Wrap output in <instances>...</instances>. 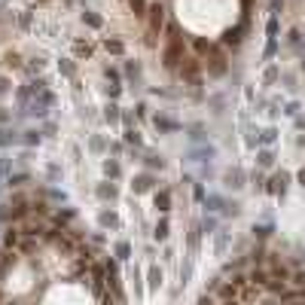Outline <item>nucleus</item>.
<instances>
[{"mask_svg": "<svg viewBox=\"0 0 305 305\" xmlns=\"http://www.w3.org/2000/svg\"><path fill=\"white\" fill-rule=\"evenodd\" d=\"M126 141H128V144H141V138H138V131H126Z\"/></svg>", "mask_w": 305, "mask_h": 305, "instance_id": "473e14b6", "label": "nucleus"}, {"mask_svg": "<svg viewBox=\"0 0 305 305\" xmlns=\"http://www.w3.org/2000/svg\"><path fill=\"white\" fill-rule=\"evenodd\" d=\"M275 134H278L275 128H266V131H263V138H259V144H266V146H269V144H275Z\"/></svg>", "mask_w": 305, "mask_h": 305, "instance_id": "aec40b11", "label": "nucleus"}, {"mask_svg": "<svg viewBox=\"0 0 305 305\" xmlns=\"http://www.w3.org/2000/svg\"><path fill=\"white\" fill-rule=\"evenodd\" d=\"M168 34H171V37H168V46L162 52V64L168 67V71H177V67L183 64V37H180L177 28H171Z\"/></svg>", "mask_w": 305, "mask_h": 305, "instance_id": "f257e3e1", "label": "nucleus"}, {"mask_svg": "<svg viewBox=\"0 0 305 305\" xmlns=\"http://www.w3.org/2000/svg\"><path fill=\"white\" fill-rule=\"evenodd\" d=\"M128 6H131V13H138V16H146V0H128Z\"/></svg>", "mask_w": 305, "mask_h": 305, "instance_id": "ddd939ff", "label": "nucleus"}, {"mask_svg": "<svg viewBox=\"0 0 305 305\" xmlns=\"http://www.w3.org/2000/svg\"><path fill=\"white\" fill-rule=\"evenodd\" d=\"M162 287V272L159 269H150V290H159Z\"/></svg>", "mask_w": 305, "mask_h": 305, "instance_id": "4468645a", "label": "nucleus"}, {"mask_svg": "<svg viewBox=\"0 0 305 305\" xmlns=\"http://www.w3.org/2000/svg\"><path fill=\"white\" fill-rule=\"evenodd\" d=\"M153 186V177H138V180H134V193H146V189H150Z\"/></svg>", "mask_w": 305, "mask_h": 305, "instance_id": "9b49d317", "label": "nucleus"}, {"mask_svg": "<svg viewBox=\"0 0 305 305\" xmlns=\"http://www.w3.org/2000/svg\"><path fill=\"white\" fill-rule=\"evenodd\" d=\"M201 229H205V232L211 235L214 229H217V220H214V217H211V220H205V223H201Z\"/></svg>", "mask_w": 305, "mask_h": 305, "instance_id": "c85d7f7f", "label": "nucleus"}, {"mask_svg": "<svg viewBox=\"0 0 305 305\" xmlns=\"http://www.w3.org/2000/svg\"><path fill=\"white\" fill-rule=\"evenodd\" d=\"M107 119H110V122H116V119H119V107H116V104H110V107H107Z\"/></svg>", "mask_w": 305, "mask_h": 305, "instance_id": "bb28decb", "label": "nucleus"}, {"mask_svg": "<svg viewBox=\"0 0 305 305\" xmlns=\"http://www.w3.org/2000/svg\"><path fill=\"white\" fill-rule=\"evenodd\" d=\"M83 18H86V21H89L92 28H101V18H98L95 13H83Z\"/></svg>", "mask_w": 305, "mask_h": 305, "instance_id": "393cba45", "label": "nucleus"}, {"mask_svg": "<svg viewBox=\"0 0 305 305\" xmlns=\"http://www.w3.org/2000/svg\"><path fill=\"white\" fill-rule=\"evenodd\" d=\"M98 196H101V198H116V186H107V183L98 186Z\"/></svg>", "mask_w": 305, "mask_h": 305, "instance_id": "a211bd4d", "label": "nucleus"}, {"mask_svg": "<svg viewBox=\"0 0 305 305\" xmlns=\"http://www.w3.org/2000/svg\"><path fill=\"white\" fill-rule=\"evenodd\" d=\"M296 180H299V183H302V186H305V168H302V171H299V174H296Z\"/></svg>", "mask_w": 305, "mask_h": 305, "instance_id": "e433bc0d", "label": "nucleus"}, {"mask_svg": "<svg viewBox=\"0 0 305 305\" xmlns=\"http://www.w3.org/2000/svg\"><path fill=\"white\" fill-rule=\"evenodd\" d=\"M193 196H196L198 201H205V198H208V193H205V186H201V183H196V189H193Z\"/></svg>", "mask_w": 305, "mask_h": 305, "instance_id": "cd10ccee", "label": "nucleus"}, {"mask_svg": "<svg viewBox=\"0 0 305 305\" xmlns=\"http://www.w3.org/2000/svg\"><path fill=\"white\" fill-rule=\"evenodd\" d=\"M198 232H201V229L196 226V229H193V235H189V247H198Z\"/></svg>", "mask_w": 305, "mask_h": 305, "instance_id": "2f4dec72", "label": "nucleus"}, {"mask_svg": "<svg viewBox=\"0 0 305 305\" xmlns=\"http://www.w3.org/2000/svg\"><path fill=\"white\" fill-rule=\"evenodd\" d=\"M156 238H159V241H165L168 238V220H159V223H156Z\"/></svg>", "mask_w": 305, "mask_h": 305, "instance_id": "2eb2a0df", "label": "nucleus"}, {"mask_svg": "<svg viewBox=\"0 0 305 305\" xmlns=\"http://www.w3.org/2000/svg\"><path fill=\"white\" fill-rule=\"evenodd\" d=\"M146 165H150V168H162V159H156V156H150V159H146Z\"/></svg>", "mask_w": 305, "mask_h": 305, "instance_id": "c9c22d12", "label": "nucleus"}, {"mask_svg": "<svg viewBox=\"0 0 305 305\" xmlns=\"http://www.w3.org/2000/svg\"><path fill=\"white\" fill-rule=\"evenodd\" d=\"M0 122H6V113H0Z\"/></svg>", "mask_w": 305, "mask_h": 305, "instance_id": "ea45409f", "label": "nucleus"}, {"mask_svg": "<svg viewBox=\"0 0 305 305\" xmlns=\"http://www.w3.org/2000/svg\"><path fill=\"white\" fill-rule=\"evenodd\" d=\"M290 284L296 290H305V272L302 269H296V272H290Z\"/></svg>", "mask_w": 305, "mask_h": 305, "instance_id": "9d476101", "label": "nucleus"}, {"mask_svg": "<svg viewBox=\"0 0 305 305\" xmlns=\"http://www.w3.org/2000/svg\"><path fill=\"white\" fill-rule=\"evenodd\" d=\"M287 183H290V177L281 171V174H275L272 180H269V193H275V196H284L287 193Z\"/></svg>", "mask_w": 305, "mask_h": 305, "instance_id": "423d86ee", "label": "nucleus"}, {"mask_svg": "<svg viewBox=\"0 0 305 305\" xmlns=\"http://www.w3.org/2000/svg\"><path fill=\"white\" fill-rule=\"evenodd\" d=\"M193 46H196L198 52H208V55L217 49V46H214V43H208V40H193Z\"/></svg>", "mask_w": 305, "mask_h": 305, "instance_id": "f3484780", "label": "nucleus"}, {"mask_svg": "<svg viewBox=\"0 0 305 305\" xmlns=\"http://www.w3.org/2000/svg\"><path fill=\"white\" fill-rule=\"evenodd\" d=\"M107 52L119 55V52H122V43H119V40H107Z\"/></svg>", "mask_w": 305, "mask_h": 305, "instance_id": "b1692460", "label": "nucleus"}, {"mask_svg": "<svg viewBox=\"0 0 305 305\" xmlns=\"http://www.w3.org/2000/svg\"><path fill=\"white\" fill-rule=\"evenodd\" d=\"M180 76L189 83V86H201V71H198V61H183L180 64Z\"/></svg>", "mask_w": 305, "mask_h": 305, "instance_id": "7ed1b4c3", "label": "nucleus"}, {"mask_svg": "<svg viewBox=\"0 0 305 305\" xmlns=\"http://www.w3.org/2000/svg\"><path fill=\"white\" fill-rule=\"evenodd\" d=\"M146 16H150V31H153V34H159V31L165 28V6H162V3L150 6V9H146Z\"/></svg>", "mask_w": 305, "mask_h": 305, "instance_id": "20e7f679", "label": "nucleus"}, {"mask_svg": "<svg viewBox=\"0 0 305 305\" xmlns=\"http://www.w3.org/2000/svg\"><path fill=\"white\" fill-rule=\"evenodd\" d=\"M266 31H269V40H278V16H272V18H269Z\"/></svg>", "mask_w": 305, "mask_h": 305, "instance_id": "dca6fc26", "label": "nucleus"}, {"mask_svg": "<svg viewBox=\"0 0 305 305\" xmlns=\"http://www.w3.org/2000/svg\"><path fill=\"white\" fill-rule=\"evenodd\" d=\"M302 67H305V58H302Z\"/></svg>", "mask_w": 305, "mask_h": 305, "instance_id": "a19ab883", "label": "nucleus"}, {"mask_svg": "<svg viewBox=\"0 0 305 305\" xmlns=\"http://www.w3.org/2000/svg\"><path fill=\"white\" fill-rule=\"evenodd\" d=\"M3 89H6V80H3V76H0V92H3Z\"/></svg>", "mask_w": 305, "mask_h": 305, "instance_id": "4c0bfd02", "label": "nucleus"}, {"mask_svg": "<svg viewBox=\"0 0 305 305\" xmlns=\"http://www.w3.org/2000/svg\"><path fill=\"white\" fill-rule=\"evenodd\" d=\"M128 253H131V247H128L126 241H119V244H116V256H119V259H128Z\"/></svg>", "mask_w": 305, "mask_h": 305, "instance_id": "412c9836", "label": "nucleus"}, {"mask_svg": "<svg viewBox=\"0 0 305 305\" xmlns=\"http://www.w3.org/2000/svg\"><path fill=\"white\" fill-rule=\"evenodd\" d=\"M241 40H244V25H235L223 34V46H229V49H238Z\"/></svg>", "mask_w": 305, "mask_h": 305, "instance_id": "39448f33", "label": "nucleus"}, {"mask_svg": "<svg viewBox=\"0 0 305 305\" xmlns=\"http://www.w3.org/2000/svg\"><path fill=\"white\" fill-rule=\"evenodd\" d=\"M272 232H275L272 226H253V235H256V238H269Z\"/></svg>", "mask_w": 305, "mask_h": 305, "instance_id": "6ab92c4d", "label": "nucleus"}, {"mask_svg": "<svg viewBox=\"0 0 305 305\" xmlns=\"http://www.w3.org/2000/svg\"><path fill=\"white\" fill-rule=\"evenodd\" d=\"M263 305H278V302H275V299H269V302H263Z\"/></svg>", "mask_w": 305, "mask_h": 305, "instance_id": "58836bf2", "label": "nucleus"}, {"mask_svg": "<svg viewBox=\"0 0 305 305\" xmlns=\"http://www.w3.org/2000/svg\"><path fill=\"white\" fill-rule=\"evenodd\" d=\"M104 174L107 177H119V165L116 162H104Z\"/></svg>", "mask_w": 305, "mask_h": 305, "instance_id": "4be33fe9", "label": "nucleus"}, {"mask_svg": "<svg viewBox=\"0 0 305 305\" xmlns=\"http://www.w3.org/2000/svg\"><path fill=\"white\" fill-rule=\"evenodd\" d=\"M208 73L217 80V76H223L226 73V55L220 52V49H214L211 55H208Z\"/></svg>", "mask_w": 305, "mask_h": 305, "instance_id": "f03ea898", "label": "nucleus"}, {"mask_svg": "<svg viewBox=\"0 0 305 305\" xmlns=\"http://www.w3.org/2000/svg\"><path fill=\"white\" fill-rule=\"evenodd\" d=\"M18 238H21V229H6V235H3V244L13 251V247H18Z\"/></svg>", "mask_w": 305, "mask_h": 305, "instance_id": "6e6552de", "label": "nucleus"}, {"mask_svg": "<svg viewBox=\"0 0 305 305\" xmlns=\"http://www.w3.org/2000/svg\"><path fill=\"white\" fill-rule=\"evenodd\" d=\"M156 126H159L162 131H177L180 126H177V122H171V119H165V116H156Z\"/></svg>", "mask_w": 305, "mask_h": 305, "instance_id": "f8f14e48", "label": "nucleus"}, {"mask_svg": "<svg viewBox=\"0 0 305 305\" xmlns=\"http://www.w3.org/2000/svg\"><path fill=\"white\" fill-rule=\"evenodd\" d=\"M275 49H278V40H269V46H266V58H272Z\"/></svg>", "mask_w": 305, "mask_h": 305, "instance_id": "c756f323", "label": "nucleus"}, {"mask_svg": "<svg viewBox=\"0 0 305 305\" xmlns=\"http://www.w3.org/2000/svg\"><path fill=\"white\" fill-rule=\"evenodd\" d=\"M281 6H284V0H272V3H269V9H272V16L278 13V9H281Z\"/></svg>", "mask_w": 305, "mask_h": 305, "instance_id": "f704fd0d", "label": "nucleus"}, {"mask_svg": "<svg viewBox=\"0 0 305 305\" xmlns=\"http://www.w3.org/2000/svg\"><path fill=\"white\" fill-rule=\"evenodd\" d=\"M198 305H214V299H211V293H201V296H198Z\"/></svg>", "mask_w": 305, "mask_h": 305, "instance_id": "72a5a7b5", "label": "nucleus"}, {"mask_svg": "<svg viewBox=\"0 0 305 305\" xmlns=\"http://www.w3.org/2000/svg\"><path fill=\"white\" fill-rule=\"evenodd\" d=\"M25 134H28V138H25L28 144H40V131H25Z\"/></svg>", "mask_w": 305, "mask_h": 305, "instance_id": "7c9ffc66", "label": "nucleus"}, {"mask_svg": "<svg viewBox=\"0 0 305 305\" xmlns=\"http://www.w3.org/2000/svg\"><path fill=\"white\" fill-rule=\"evenodd\" d=\"M259 165H263V168H269V165H272V153H269V150H263V153H259Z\"/></svg>", "mask_w": 305, "mask_h": 305, "instance_id": "a878e982", "label": "nucleus"}, {"mask_svg": "<svg viewBox=\"0 0 305 305\" xmlns=\"http://www.w3.org/2000/svg\"><path fill=\"white\" fill-rule=\"evenodd\" d=\"M116 223H119V220H116V214H107V211L101 214V226H116Z\"/></svg>", "mask_w": 305, "mask_h": 305, "instance_id": "5701e85b", "label": "nucleus"}, {"mask_svg": "<svg viewBox=\"0 0 305 305\" xmlns=\"http://www.w3.org/2000/svg\"><path fill=\"white\" fill-rule=\"evenodd\" d=\"M226 186H232V189H238V186H244V171H226Z\"/></svg>", "mask_w": 305, "mask_h": 305, "instance_id": "0eeeda50", "label": "nucleus"}, {"mask_svg": "<svg viewBox=\"0 0 305 305\" xmlns=\"http://www.w3.org/2000/svg\"><path fill=\"white\" fill-rule=\"evenodd\" d=\"M156 208H159V211H168V208H171V193H168V189L156 193Z\"/></svg>", "mask_w": 305, "mask_h": 305, "instance_id": "1a4fd4ad", "label": "nucleus"}]
</instances>
